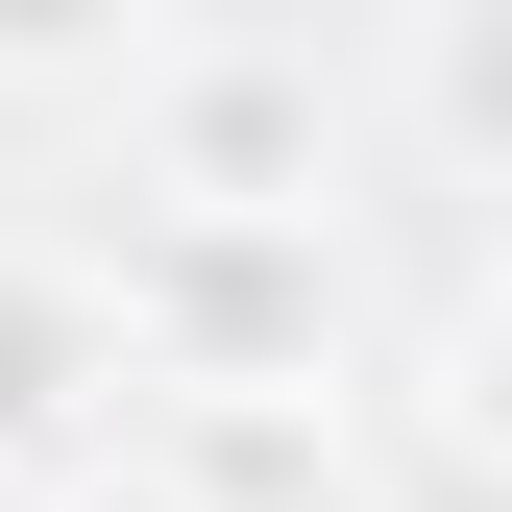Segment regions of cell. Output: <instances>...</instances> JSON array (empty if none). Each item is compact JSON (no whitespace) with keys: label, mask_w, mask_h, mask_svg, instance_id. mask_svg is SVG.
Instances as JSON below:
<instances>
[{"label":"cell","mask_w":512,"mask_h":512,"mask_svg":"<svg viewBox=\"0 0 512 512\" xmlns=\"http://www.w3.org/2000/svg\"><path fill=\"white\" fill-rule=\"evenodd\" d=\"M122 342L171 415L342 391V220H122Z\"/></svg>","instance_id":"6da1fadb"},{"label":"cell","mask_w":512,"mask_h":512,"mask_svg":"<svg viewBox=\"0 0 512 512\" xmlns=\"http://www.w3.org/2000/svg\"><path fill=\"white\" fill-rule=\"evenodd\" d=\"M122 196L147 220H342V98H317V49L171 25L147 98H122Z\"/></svg>","instance_id":"7a4b0ae2"},{"label":"cell","mask_w":512,"mask_h":512,"mask_svg":"<svg viewBox=\"0 0 512 512\" xmlns=\"http://www.w3.org/2000/svg\"><path fill=\"white\" fill-rule=\"evenodd\" d=\"M147 391V342H122V269H74V244H0V488H74L98 415Z\"/></svg>","instance_id":"3957f363"},{"label":"cell","mask_w":512,"mask_h":512,"mask_svg":"<svg viewBox=\"0 0 512 512\" xmlns=\"http://www.w3.org/2000/svg\"><path fill=\"white\" fill-rule=\"evenodd\" d=\"M196 512H342V391H244V415H171L147 439Z\"/></svg>","instance_id":"277c9868"},{"label":"cell","mask_w":512,"mask_h":512,"mask_svg":"<svg viewBox=\"0 0 512 512\" xmlns=\"http://www.w3.org/2000/svg\"><path fill=\"white\" fill-rule=\"evenodd\" d=\"M171 25H122V0H0V98H147Z\"/></svg>","instance_id":"5b68a950"},{"label":"cell","mask_w":512,"mask_h":512,"mask_svg":"<svg viewBox=\"0 0 512 512\" xmlns=\"http://www.w3.org/2000/svg\"><path fill=\"white\" fill-rule=\"evenodd\" d=\"M439 464H464V488H512V269L439 317Z\"/></svg>","instance_id":"8992f818"},{"label":"cell","mask_w":512,"mask_h":512,"mask_svg":"<svg viewBox=\"0 0 512 512\" xmlns=\"http://www.w3.org/2000/svg\"><path fill=\"white\" fill-rule=\"evenodd\" d=\"M415 122L464 171H512V0H464V25H415Z\"/></svg>","instance_id":"52a82bcc"},{"label":"cell","mask_w":512,"mask_h":512,"mask_svg":"<svg viewBox=\"0 0 512 512\" xmlns=\"http://www.w3.org/2000/svg\"><path fill=\"white\" fill-rule=\"evenodd\" d=\"M49 512H196V488H171V464H74Z\"/></svg>","instance_id":"ba28073f"},{"label":"cell","mask_w":512,"mask_h":512,"mask_svg":"<svg viewBox=\"0 0 512 512\" xmlns=\"http://www.w3.org/2000/svg\"><path fill=\"white\" fill-rule=\"evenodd\" d=\"M0 512H25V488H0Z\"/></svg>","instance_id":"9c48e42d"}]
</instances>
